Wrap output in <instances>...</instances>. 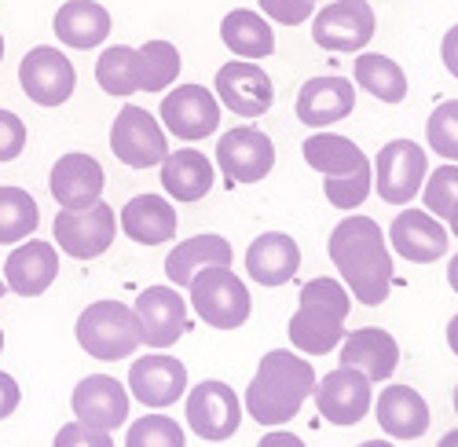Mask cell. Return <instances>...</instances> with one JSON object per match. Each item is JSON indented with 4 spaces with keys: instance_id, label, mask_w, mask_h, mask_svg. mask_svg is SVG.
Here are the masks:
<instances>
[{
    "instance_id": "6da1fadb",
    "label": "cell",
    "mask_w": 458,
    "mask_h": 447,
    "mask_svg": "<svg viewBox=\"0 0 458 447\" xmlns=\"http://www.w3.org/2000/svg\"><path fill=\"white\" fill-rule=\"evenodd\" d=\"M327 253L334 260V268L341 283L349 286V293L360 305L377 308L389 301L393 290V246L389 235L381 232V224L374 216L352 213L337 224L327 239Z\"/></svg>"
},
{
    "instance_id": "7a4b0ae2",
    "label": "cell",
    "mask_w": 458,
    "mask_h": 447,
    "mask_svg": "<svg viewBox=\"0 0 458 447\" xmlns=\"http://www.w3.org/2000/svg\"><path fill=\"white\" fill-rule=\"evenodd\" d=\"M316 367L290 352V349H272L264 352V359L253 370V382L246 385L242 407L257 426L283 429L301 415V407L312 400L316 392Z\"/></svg>"
},
{
    "instance_id": "3957f363",
    "label": "cell",
    "mask_w": 458,
    "mask_h": 447,
    "mask_svg": "<svg viewBox=\"0 0 458 447\" xmlns=\"http://www.w3.org/2000/svg\"><path fill=\"white\" fill-rule=\"evenodd\" d=\"M352 308V293L341 279L316 275L301 286L297 312L290 316V342L301 356H327L345 342V319Z\"/></svg>"
},
{
    "instance_id": "277c9868",
    "label": "cell",
    "mask_w": 458,
    "mask_h": 447,
    "mask_svg": "<svg viewBox=\"0 0 458 447\" xmlns=\"http://www.w3.org/2000/svg\"><path fill=\"white\" fill-rule=\"evenodd\" d=\"M73 338L78 345L92 356V359H129L143 338H140V323H136V312L132 305L118 301V297H106V301H92L78 323H73Z\"/></svg>"
},
{
    "instance_id": "5b68a950",
    "label": "cell",
    "mask_w": 458,
    "mask_h": 447,
    "mask_svg": "<svg viewBox=\"0 0 458 447\" xmlns=\"http://www.w3.org/2000/svg\"><path fill=\"white\" fill-rule=\"evenodd\" d=\"M187 293H191V308H195V316L213 330H239V326L250 323L253 297H250L246 283L227 265L202 268L195 279H191Z\"/></svg>"
},
{
    "instance_id": "8992f818",
    "label": "cell",
    "mask_w": 458,
    "mask_h": 447,
    "mask_svg": "<svg viewBox=\"0 0 458 447\" xmlns=\"http://www.w3.org/2000/svg\"><path fill=\"white\" fill-rule=\"evenodd\" d=\"M110 151L122 165L129 169H150L162 165L169 155V139H165V125L150 114L147 106H122L118 118L110 125Z\"/></svg>"
},
{
    "instance_id": "52a82bcc",
    "label": "cell",
    "mask_w": 458,
    "mask_h": 447,
    "mask_svg": "<svg viewBox=\"0 0 458 447\" xmlns=\"http://www.w3.org/2000/svg\"><path fill=\"white\" fill-rule=\"evenodd\" d=\"M55 246L73 260H96L103 257L114 239H118V209L96 202L89 209H59L52 224Z\"/></svg>"
},
{
    "instance_id": "ba28073f",
    "label": "cell",
    "mask_w": 458,
    "mask_h": 447,
    "mask_svg": "<svg viewBox=\"0 0 458 447\" xmlns=\"http://www.w3.org/2000/svg\"><path fill=\"white\" fill-rule=\"evenodd\" d=\"M242 415H246L242 400L220 378H206L195 389H187V426L206 443L232 440L242 426Z\"/></svg>"
},
{
    "instance_id": "9c48e42d",
    "label": "cell",
    "mask_w": 458,
    "mask_h": 447,
    "mask_svg": "<svg viewBox=\"0 0 458 447\" xmlns=\"http://www.w3.org/2000/svg\"><path fill=\"white\" fill-rule=\"evenodd\" d=\"M429 176V158L414 139H389L374 158V191L389 206H411Z\"/></svg>"
},
{
    "instance_id": "30bf717a",
    "label": "cell",
    "mask_w": 458,
    "mask_h": 447,
    "mask_svg": "<svg viewBox=\"0 0 458 447\" xmlns=\"http://www.w3.org/2000/svg\"><path fill=\"white\" fill-rule=\"evenodd\" d=\"M216 165H220V176L227 180V188H235V183H260L276 169V143L268 132H260L253 125H239L220 136Z\"/></svg>"
},
{
    "instance_id": "8fae6325",
    "label": "cell",
    "mask_w": 458,
    "mask_h": 447,
    "mask_svg": "<svg viewBox=\"0 0 458 447\" xmlns=\"http://www.w3.org/2000/svg\"><path fill=\"white\" fill-rule=\"evenodd\" d=\"M316 407L323 422L330 426H360L370 407H374V382L356 367H337L330 375H323V382H316V392H312Z\"/></svg>"
},
{
    "instance_id": "7c38bea8",
    "label": "cell",
    "mask_w": 458,
    "mask_h": 447,
    "mask_svg": "<svg viewBox=\"0 0 458 447\" xmlns=\"http://www.w3.org/2000/svg\"><path fill=\"white\" fill-rule=\"evenodd\" d=\"M19 85L37 106H63L78 89V70L55 45H37L19 63Z\"/></svg>"
},
{
    "instance_id": "4fadbf2b",
    "label": "cell",
    "mask_w": 458,
    "mask_h": 447,
    "mask_svg": "<svg viewBox=\"0 0 458 447\" xmlns=\"http://www.w3.org/2000/svg\"><path fill=\"white\" fill-rule=\"evenodd\" d=\"M374 26L377 19L367 0H330L312 15V41L327 52H363Z\"/></svg>"
},
{
    "instance_id": "5bb4252c",
    "label": "cell",
    "mask_w": 458,
    "mask_h": 447,
    "mask_svg": "<svg viewBox=\"0 0 458 447\" xmlns=\"http://www.w3.org/2000/svg\"><path fill=\"white\" fill-rule=\"evenodd\" d=\"M213 92H216L220 106H227L239 118H260V114H268L272 103H276V85L268 78V70L260 63H250V59L224 63L216 70Z\"/></svg>"
},
{
    "instance_id": "9a60e30c",
    "label": "cell",
    "mask_w": 458,
    "mask_h": 447,
    "mask_svg": "<svg viewBox=\"0 0 458 447\" xmlns=\"http://www.w3.org/2000/svg\"><path fill=\"white\" fill-rule=\"evenodd\" d=\"M132 312L140 323L143 345L155 349V352L173 349L187 330V297H180L176 286H147L136 297Z\"/></svg>"
},
{
    "instance_id": "2e32d148",
    "label": "cell",
    "mask_w": 458,
    "mask_h": 447,
    "mask_svg": "<svg viewBox=\"0 0 458 447\" xmlns=\"http://www.w3.org/2000/svg\"><path fill=\"white\" fill-rule=\"evenodd\" d=\"M158 114L165 132L183 143H195L220 129V99L202 85H176L173 92H165Z\"/></svg>"
},
{
    "instance_id": "e0dca14e",
    "label": "cell",
    "mask_w": 458,
    "mask_h": 447,
    "mask_svg": "<svg viewBox=\"0 0 458 447\" xmlns=\"http://www.w3.org/2000/svg\"><path fill=\"white\" fill-rule=\"evenodd\" d=\"M129 385H122L110 375H89L73 385L70 407H73V422H81L99 433H114L129 422Z\"/></svg>"
},
{
    "instance_id": "ac0fdd59",
    "label": "cell",
    "mask_w": 458,
    "mask_h": 447,
    "mask_svg": "<svg viewBox=\"0 0 458 447\" xmlns=\"http://www.w3.org/2000/svg\"><path fill=\"white\" fill-rule=\"evenodd\" d=\"M129 396L140 400L150 411H165L176 400L187 396V367L176 356L155 352V356H140L129 367Z\"/></svg>"
},
{
    "instance_id": "d6986e66",
    "label": "cell",
    "mask_w": 458,
    "mask_h": 447,
    "mask_svg": "<svg viewBox=\"0 0 458 447\" xmlns=\"http://www.w3.org/2000/svg\"><path fill=\"white\" fill-rule=\"evenodd\" d=\"M386 235H389L393 253H400L411 265H437L451 246L447 224L426 209H400Z\"/></svg>"
},
{
    "instance_id": "ffe728a7",
    "label": "cell",
    "mask_w": 458,
    "mask_h": 447,
    "mask_svg": "<svg viewBox=\"0 0 458 447\" xmlns=\"http://www.w3.org/2000/svg\"><path fill=\"white\" fill-rule=\"evenodd\" d=\"M48 188H52V198L59 202V209H89V206L103 202L106 173L92 155L70 151L52 165Z\"/></svg>"
},
{
    "instance_id": "44dd1931",
    "label": "cell",
    "mask_w": 458,
    "mask_h": 447,
    "mask_svg": "<svg viewBox=\"0 0 458 447\" xmlns=\"http://www.w3.org/2000/svg\"><path fill=\"white\" fill-rule=\"evenodd\" d=\"M356 110V89L345 78H309L297 92L293 114L301 125L309 129H330L337 122H345Z\"/></svg>"
},
{
    "instance_id": "7402d4cb",
    "label": "cell",
    "mask_w": 458,
    "mask_h": 447,
    "mask_svg": "<svg viewBox=\"0 0 458 447\" xmlns=\"http://www.w3.org/2000/svg\"><path fill=\"white\" fill-rule=\"evenodd\" d=\"M59 275V246L45 239L19 242L4 260V283L15 297H41Z\"/></svg>"
},
{
    "instance_id": "603a6c76",
    "label": "cell",
    "mask_w": 458,
    "mask_h": 447,
    "mask_svg": "<svg viewBox=\"0 0 458 447\" xmlns=\"http://www.w3.org/2000/svg\"><path fill=\"white\" fill-rule=\"evenodd\" d=\"M337 349H341L337 363L363 370L374 385L389 382L396 375V367H400V345H396L393 333L381 330V326H360V330L345 333V342H341Z\"/></svg>"
},
{
    "instance_id": "cb8c5ba5",
    "label": "cell",
    "mask_w": 458,
    "mask_h": 447,
    "mask_svg": "<svg viewBox=\"0 0 458 447\" xmlns=\"http://www.w3.org/2000/svg\"><path fill=\"white\" fill-rule=\"evenodd\" d=\"M374 418L381 426V433L393 440H418L429 433V403L426 396L411 389V385H386L381 396L374 400Z\"/></svg>"
},
{
    "instance_id": "d4e9b609",
    "label": "cell",
    "mask_w": 458,
    "mask_h": 447,
    "mask_svg": "<svg viewBox=\"0 0 458 447\" xmlns=\"http://www.w3.org/2000/svg\"><path fill=\"white\" fill-rule=\"evenodd\" d=\"M301 272V246L286 232H264L246 249V275L257 286H286Z\"/></svg>"
},
{
    "instance_id": "484cf974",
    "label": "cell",
    "mask_w": 458,
    "mask_h": 447,
    "mask_svg": "<svg viewBox=\"0 0 458 447\" xmlns=\"http://www.w3.org/2000/svg\"><path fill=\"white\" fill-rule=\"evenodd\" d=\"M118 224H122L125 239H132L136 246H162V242L176 239L180 213L165 195H136L122 206Z\"/></svg>"
},
{
    "instance_id": "4316f807",
    "label": "cell",
    "mask_w": 458,
    "mask_h": 447,
    "mask_svg": "<svg viewBox=\"0 0 458 447\" xmlns=\"http://www.w3.org/2000/svg\"><path fill=\"white\" fill-rule=\"evenodd\" d=\"M52 30L59 37V45L73 52H89L110 37V12L96 4V0H66L52 19Z\"/></svg>"
},
{
    "instance_id": "83f0119b",
    "label": "cell",
    "mask_w": 458,
    "mask_h": 447,
    "mask_svg": "<svg viewBox=\"0 0 458 447\" xmlns=\"http://www.w3.org/2000/svg\"><path fill=\"white\" fill-rule=\"evenodd\" d=\"M213 162L202 151H169L162 162V188L173 202H202L213 191Z\"/></svg>"
},
{
    "instance_id": "f1b7e54d",
    "label": "cell",
    "mask_w": 458,
    "mask_h": 447,
    "mask_svg": "<svg viewBox=\"0 0 458 447\" xmlns=\"http://www.w3.org/2000/svg\"><path fill=\"white\" fill-rule=\"evenodd\" d=\"M232 242L224 235H195L180 242L176 249H169L165 257V275H169V286L176 290H187L191 279H195L202 268H213V265H227L232 268Z\"/></svg>"
},
{
    "instance_id": "f546056e",
    "label": "cell",
    "mask_w": 458,
    "mask_h": 447,
    "mask_svg": "<svg viewBox=\"0 0 458 447\" xmlns=\"http://www.w3.org/2000/svg\"><path fill=\"white\" fill-rule=\"evenodd\" d=\"M220 41L235 59H268L276 52V30L260 12L250 8H235L220 19Z\"/></svg>"
},
{
    "instance_id": "4dcf8cb0",
    "label": "cell",
    "mask_w": 458,
    "mask_h": 447,
    "mask_svg": "<svg viewBox=\"0 0 458 447\" xmlns=\"http://www.w3.org/2000/svg\"><path fill=\"white\" fill-rule=\"evenodd\" d=\"M301 155L309 162V169H316L319 176H341V173H352L356 165L367 162V155L360 151L356 139L341 136V132H327V129H319L316 136L304 139Z\"/></svg>"
},
{
    "instance_id": "1f68e13d",
    "label": "cell",
    "mask_w": 458,
    "mask_h": 447,
    "mask_svg": "<svg viewBox=\"0 0 458 447\" xmlns=\"http://www.w3.org/2000/svg\"><path fill=\"white\" fill-rule=\"evenodd\" d=\"M352 78L363 92H370L381 103H403L407 99V73L396 59L381 55V52H360L352 63Z\"/></svg>"
},
{
    "instance_id": "d6a6232c",
    "label": "cell",
    "mask_w": 458,
    "mask_h": 447,
    "mask_svg": "<svg viewBox=\"0 0 458 447\" xmlns=\"http://www.w3.org/2000/svg\"><path fill=\"white\" fill-rule=\"evenodd\" d=\"M96 81L106 96H136L143 92V59L132 45H110L96 63Z\"/></svg>"
},
{
    "instance_id": "836d02e7",
    "label": "cell",
    "mask_w": 458,
    "mask_h": 447,
    "mask_svg": "<svg viewBox=\"0 0 458 447\" xmlns=\"http://www.w3.org/2000/svg\"><path fill=\"white\" fill-rule=\"evenodd\" d=\"M37 224H41V209H37L33 195L22 188H0V246H19L33 239Z\"/></svg>"
},
{
    "instance_id": "e575fe53",
    "label": "cell",
    "mask_w": 458,
    "mask_h": 447,
    "mask_svg": "<svg viewBox=\"0 0 458 447\" xmlns=\"http://www.w3.org/2000/svg\"><path fill=\"white\" fill-rule=\"evenodd\" d=\"M140 59H143V92H165L176 85L183 63H180V52L173 41L155 37V41L140 45Z\"/></svg>"
},
{
    "instance_id": "d590c367",
    "label": "cell",
    "mask_w": 458,
    "mask_h": 447,
    "mask_svg": "<svg viewBox=\"0 0 458 447\" xmlns=\"http://www.w3.org/2000/svg\"><path fill=\"white\" fill-rule=\"evenodd\" d=\"M374 191V165L363 162L352 173L341 176H323V195L334 209H360Z\"/></svg>"
},
{
    "instance_id": "8d00e7d4",
    "label": "cell",
    "mask_w": 458,
    "mask_h": 447,
    "mask_svg": "<svg viewBox=\"0 0 458 447\" xmlns=\"http://www.w3.org/2000/svg\"><path fill=\"white\" fill-rule=\"evenodd\" d=\"M125 447H187L183 426L169 415H143L129 426Z\"/></svg>"
},
{
    "instance_id": "74e56055",
    "label": "cell",
    "mask_w": 458,
    "mask_h": 447,
    "mask_svg": "<svg viewBox=\"0 0 458 447\" xmlns=\"http://www.w3.org/2000/svg\"><path fill=\"white\" fill-rule=\"evenodd\" d=\"M426 139L429 151H437L447 162H458V99L437 103V110L426 122Z\"/></svg>"
},
{
    "instance_id": "f35d334b",
    "label": "cell",
    "mask_w": 458,
    "mask_h": 447,
    "mask_svg": "<svg viewBox=\"0 0 458 447\" xmlns=\"http://www.w3.org/2000/svg\"><path fill=\"white\" fill-rule=\"evenodd\" d=\"M422 198H426V213H433L437 220H447L451 206L458 202V162H447L426 176Z\"/></svg>"
},
{
    "instance_id": "ab89813d",
    "label": "cell",
    "mask_w": 458,
    "mask_h": 447,
    "mask_svg": "<svg viewBox=\"0 0 458 447\" xmlns=\"http://www.w3.org/2000/svg\"><path fill=\"white\" fill-rule=\"evenodd\" d=\"M257 8L264 19H272L279 26H301L316 15L312 0H257Z\"/></svg>"
},
{
    "instance_id": "60d3db41",
    "label": "cell",
    "mask_w": 458,
    "mask_h": 447,
    "mask_svg": "<svg viewBox=\"0 0 458 447\" xmlns=\"http://www.w3.org/2000/svg\"><path fill=\"white\" fill-rule=\"evenodd\" d=\"M26 151V122L12 110H0V162H15Z\"/></svg>"
},
{
    "instance_id": "b9f144b4",
    "label": "cell",
    "mask_w": 458,
    "mask_h": 447,
    "mask_svg": "<svg viewBox=\"0 0 458 447\" xmlns=\"http://www.w3.org/2000/svg\"><path fill=\"white\" fill-rule=\"evenodd\" d=\"M52 447H114V436L99 433V429H89L81 422H66V426H59Z\"/></svg>"
},
{
    "instance_id": "7bdbcfd3",
    "label": "cell",
    "mask_w": 458,
    "mask_h": 447,
    "mask_svg": "<svg viewBox=\"0 0 458 447\" xmlns=\"http://www.w3.org/2000/svg\"><path fill=\"white\" fill-rule=\"evenodd\" d=\"M19 403H22V389H19V382H15L12 375H4V370H0V422L12 418V415L19 411Z\"/></svg>"
},
{
    "instance_id": "ee69618b",
    "label": "cell",
    "mask_w": 458,
    "mask_h": 447,
    "mask_svg": "<svg viewBox=\"0 0 458 447\" xmlns=\"http://www.w3.org/2000/svg\"><path fill=\"white\" fill-rule=\"evenodd\" d=\"M440 59H444V66H447L451 78H458V22L444 33V41H440Z\"/></svg>"
},
{
    "instance_id": "f6af8a7d",
    "label": "cell",
    "mask_w": 458,
    "mask_h": 447,
    "mask_svg": "<svg viewBox=\"0 0 458 447\" xmlns=\"http://www.w3.org/2000/svg\"><path fill=\"white\" fill-rule=\"evenodd\" d=\"M257 447H309L301 436H293V433H286V429H272V433H264L260 440H257Z\"/></svg>"
},
{
    "instance_id": "bcb514c9",
    "label": "cell",
    "mask_w": 458,
    "mask_h": 447,
    "mask_svg": "<svg viewBox=\"0 0 458 447\" xmlns=\"http://www.w3.org/2000/svg\"><path fill=\"white\" fill-rule=\"evenodd\" d=\"M447 349L458 356V316H451V323H447Z\"/></svg>"
},
{
    "instance_id": "7dc6e473",
    "label": "cell",
    "mask_w": 458,
    "mask_h": 447,
    "mask_svg": "<svg viewBox=\"0 0 458 447\" xmlns=\"http://www.w3.org/2000/svg\"><path fill=\"white\" fill-rule=\"evenodd\" d=\"M447 286H451V290L458 293V253H454V257L447 260Z\"/></svg>"
},
{
    "instance_id": "c3c4849f",
    "label": "cell",
    "mask_w": 458,
    "mask_h": 447,
    "mask_svg": "<svg viewBox=\"0 0 458 447\" xmlns=\"http://www.w3.org/2000/svg\"><path fill=\"white\" fill-rule=\"evenodd\" d=\"M444 224H447V232H451V239H458V202L451 206V213H447V220H444Z\"/></svg>"
},
{
    "instance_id": "681fc988",
    "label": "cell",
    "mask_w": 458,
    "mask_h": 447,
    "mask_svg": "<svg viewBox=\"0 0 458 447\" xmlns=\"http://www.w3.org/2000/svg\"><path fill=\"white\" fill-rule=\"evenodd\" d=\"M437 447H458V429H451V433H444Z\"/></svg>"
},
{
    "instance_id": "f907efd6",
    "label": "cell",
    "mask_w": 458,
    "mask_h": 447,
    "mask_svg": "<svg viewBox=\"0 0 458 447\" xmlns=\"http://www.w3.org/2000/svg\"><path fill=\"white\" fill-rule=\"evenodd\" d=\"M360 447H396V443H389V440H363Z\"/></svg>"
},
{
    "instance_id": "816d5d0a",
    "label": "cell",
    "mask_w": 458,
    "mask_h": 447,
    "mask_svg": "<svg viewBox=\"0 0 458 447\" xmlns=\"http://www.w3.org/2000/svg\"><path fill=\"white\" fill-rule=\"evenodd\" d=\"M8 293V283H4V275H0V297H4Z\"/></svg>"
},
{
    "instance_id": "f5cc1de1",
    "label": "cell",
    "mask_w": 458,
    "mask_h": 447,
    "mask_svg": "<svg viewBox=\"0 0 458 447\" xmlns=\"http://www.w3.org/2000/svg\"><path fill=\"white\" fill-rule=\"evenodd\" d=\"M454 415H458V385H454Z\"/></svg>"
},
{
    "instance_id": "db71d44e",
    "label": "cell",
    "mask_w": 458,
    "mask_h": 447,
    "mask_svg": "<svg viewBox=\"0 0 458 447\" xmlns=\"http://www.w3.org/2000/svg\"><path fill=\"white\" fill-rule=\"evenodd\" d=\"M0 352H4V330H0Z\"/></svg>"
},
{
    "instance_id": "11a10c76",
    "label": "cell",
    "mask_w": 458,
    "mask_h": 447,
    "mask_svg": "<svg viewBox=\"0 0 458 447\" xmlns=\"http://www.w3.org/2000/svg\"><path fill=\"white\" fill-rule=\"evenodd\" d=\"M0 59H4V37H0Z\"/></svg>"
},
{
    "instance_id": "9f6ffc18",
    "label": "cell",
    "mask_w": 458,
    "mask_h": 447,
    "mask_svg": "<svg viewBox=\"0 0 458 447\" xmlns=\"http://www.w3.org/2000/svg\"><path fill=\"white\" fill-rule=\"evenodd\" d=\"M312 4H323V0H312Z\"/></svg>"
}]
</instances>
